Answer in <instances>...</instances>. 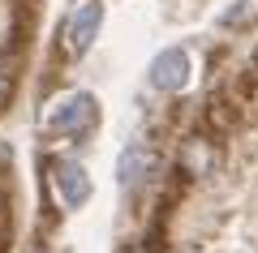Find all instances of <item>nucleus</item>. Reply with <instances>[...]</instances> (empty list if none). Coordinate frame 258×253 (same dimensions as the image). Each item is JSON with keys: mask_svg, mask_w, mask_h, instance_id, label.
<instances>
[{"mask_svg": "<svg viewBox=\"0 0 258 253\" xmlns=\"http://www.w3.org/2000/svg\"><path fill=\"white\" fill-rule=\"evenodd\" d=\"M95 120H99V103H95V95H69V99H60L52 108L47 125H52L56 133H64V137H78V133H86Z\"/></svg>", "mask_w": 258, "mask_h": 253, "instance_id": "f257e3e1", "label": "nucleus"}, {"mask_svg": "<svg viewBox=\"0 0 258 253\" xmlns=\"http://www.w3.org/2000/svg\"><path fill=\"white\" fill-rule=\"evenodd\" d=\"M185 81H189V56L181 47H164L151 60V86H159V91H181Z\"/></svg>", "mask_w": 258, "mask_h": 253, "instance_id": "f03ea898", "label": "nucleus"}, {"mask_svg": "<svg viewBox=\"0 0 258 253\" xmlns=\"http://www.w3.org/2000/svg\"><path fill=\"white\" fill-rule=\"evenodd\" d=\"M99 26H103V5H99V0H86L82 9L74 13V22H69V52H74V56H82L86 47L95 43Z\"/></svg>", "mask_w": 258, "mask_h": 253, "instance_id": "7ed1b4c3", "label": "nucleus"}, {"mask_svg": "<svg viewBox=\"0 0 258 253\" xmlns=\"http://www.w3.org/2000/svg\"><path fill=\"white\" fill-rule=\"evenodd\" d=\"M56 193H60V202L69 210L86 206V198H91V176H86L82 163H56Z\"/></svg>", "mask_w": 258, "mask_h": 253, "instance_id": "20e7f679", "label": "nucleus"}, {"mask_svg": "<svg viewBox=\"0 0 258 253\" xmlns=\"http://www.w3.org/2000/svg\"><path fill=\"white\" fill-rule=\"evenodd\" d=\"M155 150H147V146H129L125 154H120V163H116V176H120V185H138L147 172H155Z\"/></svg>", "mask_w": 258, "mask_h": 253, "instance_id": "39448f33", "label": "nucleus"}, {"mask_svg": "<svg viewBox=\"0 0 258 253\" xmlns=\"http://www.w3.org/2000/svg\"><path fill=\"white\" fill-rule=\"evenodd\" d=\"M258 22V0H232V9L220 13V26H249Z\"/></svg>", "mask_w": 258, "mask_h": 253, "instance_id": "423d86ee", "label": "nucleus"}, {"mask_svg": "<svg viewBox=\"0 0 258 253\" xmlns=\"http://www.w3.org/2000/svg\"><path fill=\"white\" fill-rule=\"evenodd\" d=\"M9 99H13V73L0 69V112L9 108Z\"/></svg>", "mask_w": 258, "mask_h": 253, "instance_id": "0eeeda50", "label": "nucleus"}, {"mask_svg": "<svg viewBox=\"0 0 258 253\" xmlns=\"http://www.w3.org/2000/svg\"><path fill=\"white\" fill-rule=\"evenodd\" d=\"M185 163L203 172V167H207V150H203V146H189V150H185Z\"/></svg>", "mask_w": 258, "mask_h": 253, "instance_id": "6e6552de", "label": "nucleus"}]
</instances>
